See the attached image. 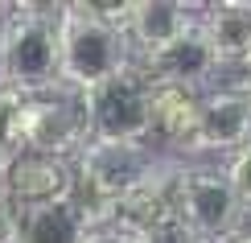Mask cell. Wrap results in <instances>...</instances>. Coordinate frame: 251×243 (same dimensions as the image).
Segmentation results:
<instances>
[{
	"mask_svg": "<svg viewBox=\"0 0 251 243\" xmlns=\"http://www.w3.org/2000/svg\"><path fill=\"white\" fill-rule=\"evenodd\" d=\"M124 29L107 25L87 4H58V82L78 95L124 75L132 66Z\"/></svg>",
	"mask_w": 251,
	"mask_h": 243,
	"instance_id": "1",
	"label": "cell"
},
{
	"mask_svg": "<svg viewBox=\"0 0 251 243\" xmlns=\"http://www.w3.org/2000/svg\"><path fill=\"white\" fill-rule=\"evenodd\" d=\"M8 87L46 95L58 87V4H8L4 13Z\"/></svg>",
	"mask_w": 251,
	"mask_h": 243,
	"instance_id": "2",
	"label": "cell"
},
{
	"mask_svg": "<svg viewBox=\"0 0 251 243\" xmlns=\"http://www.w3.org/2000/svg\"><path fill=\"white\" fill-rule=\"evenodd\" d=\"M181 189H185V165L156 161V169L140 186L128 189V194H120L116 202H111L107 223H103V235L136 243L140 235H149L152 227L181 218Z\"/></svg>",
	"mask_w": 251,
	"mask_h": 243,
	"instance_id": "3",
	"label": "cell"
},
{
	"mask_svg": "<svg viewBox=\"0 0 251 243\" xmlns=\"http://www.w3.org/2000/svg\"><path fill=\"white\" fill-rule=\"evenodd\" d=\"M82 111L95 140H149V82L140 79L136 62L82 95Z\"/></svg>",
	"mask_w": 251,
	"mask_h": 243,
	"instance_id": "4",
	"label": "cell"
},
{
	"mask_svg": "<svg viewBox=\"0 0 251 243\" xmlns=\"http://www.w3.org/2000/svg\"><path fill=\"white\" fill-rule=\"evenodd\" d=\"M91 140L87 132V111H82V95L70 87L29 95L25 103V124H21V149L29 153H50V157H75Z\"/></svg>",
	"mask_w": 251,
	"mask_h": 243,
	"instance_id": "5",
	"label": "cell"
},
{
	"mask_svg": "<svg viewBox=\"0 0 251 243\" xmlns=\"http://www.w3.org/2000/svg\"><path fill=\"white\" fill-rule=\"evenodd\" d=\"M0 189H4V198L17 210L66 202V198H75V161L70 157L21 149L13 161L0 169Z\"/></svg>",
	"mask_w": 251,
	"mask_h": 243,
	"instance_id": "6",
	"label": "cell"
},
{
	"mask_svg": "<svg viewBox=\"0 0 251 243\" xmlns=\"http://www.w3.org/2000/svg\"><path fill=\"white\" fill-rule=\"evenodd\" d=\"M181 218L190 223L202 239L226 243L235 235L243 206H239L231 182L214 169H185V189H181Z\"/></svg>",
	"mask_w": 251,
	"mask_h": 243,
	"instance_id": "7",
	"label": "cell"
},
{
	"mask_svg": "<svg viewBox=\"0 0 251 243\" xmlns=\"http://www.w3.org/2000/svg\"><path fill=\"white\" fill-rule=\"evenodd\" d=\"M136 70L149 87H185V91H198L206 79L218 70V58L206 41L202 25L185 29L181 37H173L169 46L152 50V54L136 58Z\"/></svg>",
	"mask_w": 251,
	"mask_h": 243,
	"instance_id": "8",
	"label": "cell"
},
{
	"mask_svg": "<svg viewBox=\"0 0 251 243\" xmlns=\"http://www.w3.org/2000/svg\"><path fill=\"white\" fill-rule=\"evenodd\" d=\"M251 144V103L235 87H218L202 99L194 153H239Z\"/></svg>",
	"mask_w": 251,
	"mask_h": 243,
	"instance_id": "9",
	"label": "cell"
},
{
	"mask_svg": "<svg viewBox=\"0 0 251 243\" xmlns=\"http://www.w3.org/2000/svg\"><path fill=\"white\" fill-rule=\"evenodd\" d=\"M198 13H202V8L173 4V0H140V4H132L128 25H124L132 58H144V54H152V50L169 46L173 37H181L185 29H194Z\"/></svg>",
	"mask_w": 251,
	"mask_h": 243,
	"instance_id": "10",
	"label": "cell"
},
{
	"mask_svg": "<svg viewBox=\"0 0 251 243\" xmlns=\"http://www.w3.org/2000/svg\"><path fill=\"white\" fill-rule=\"evenodd\" d=\"M202 95L185 87H149V144L152 136L181 153H194Z\"/></svg>",
	"mask_w": 251,
	"mask_h": 243,
	"instance_id": "11",
	"label": "cell"
},
{
	"mask_svg": "<svg viewBox=\"0 0 251 243\" xmlns=\"http://www.w3.org/2000/svg\"><path fill=\"white\" fill-rule=\"evenodd\" d=\"M99 231L75 198L17 210V243H91Z\"/></svg>",
	"mask_w": 251,
	"mask_h": 243,
	"instance_id": "12",
	"label": "cell"
},
{
	"mask_svg": "<svg viewBox=\"0 0 251 243\" xmlns=\"http://www.w3.org/2000/svg\"><path fill=\"white\" fill-rule=\"evenodd\" d=\"M206 41H210L218 66H243L251 62V4H218V8H202L198 13Z\"/></svg>",
	"mask_w": 251,
	"mask_h": 243,
	"instance_id": "13",
	"label": "cell"
},
{
	"mask_svg": "<svg viewBox=\"0 0 251 243\" xmlns=\"http://www.w3.org/2000/svg\"><path fill=\"white\" fill-rule=\"evenodd\" d=\"M25 103H29V95H21V91H13V87H0V169L21 153Z\"/></svg>",
	"mask_w": 251,
	"mask_h": 243,
	"instance_id": "14",
	"label": "cell"
},
{
	"mask_svg": "<svg viewBox=\"0 0 251 243\" xmlns=\"http://www.w3.org/2000/svg\"><path fill=\"white\" fill-rule=\"evenodd\" d=\"M223 177L231 182L239 206L247 210V206H251V144H243L239 153H231V165L223 169Z\"/></svg>",
	"mask_w": 251,
	"mask_h": 243,
	"instance_id": "15",
	"label": "cell"
},
{
	"mask_svg": "<svg viewBox=\"0 0 251 243\" xmlns=\"http://www.w3.org/2000/svg\"><path fill=\"white\" fill-rule=\"evenodd\" d=\"M136 243H210V239H202L198 231L185 223V218H173V223H161V227H152L149 235H140Z\"/></svg>",
	"mask_w": 251,
	"mask_h": 243,
	"instance_id": "16",
	"label": "cell"
},
{
	"mask_svg": "<svg viewBox=\"0 0 251 243\" xmlns=\"http://www.w3.org/2000/svg\"><path fill=\"white\" fill-rule=\"evenodd\" d=\"M13 239H17V206L0 189V243H13Z\"/></svg>",
	"mask_w": 251,
	"mask_h": 243,
	"instance_id": "17",
	"label": "cell"
},
{
	"mask_svg": "<svg viewBox=\"0 0 251 243\" xmlns=\"http://www.w3.org/2000/svg\"><path fill=\"white\" fill-rule=\"evenodd\" d=\"M4 13H8V4H0V87H8V66H4Z\"/></svg>",
	"mask_w": 251,
	"mask_h": 243,
	"instance_id": "18",
	"label": "cell"
},
{
	"mask_svg": "<svg viewBox=\"0 0 251 243\" xmlns=\"http://www.w3.org/2000/svg\"><path fill=\"white\" fill-rule=\"evenodd\" d=\"M239 70H243V75H239V82H235V91H239V95H243V99L251 103V62H243V66H239Z\"/></svg>",
	"mask_w": 251,
	"mask_h": 243,
	"instance_id": "19",
	"label": "cell"
},
{
	"mask_svg": "<svg viewBox=\"0 0 251 243\" xmlns=\"http://www.w3.org/2000/svg\"><path fill=\"white\" fill-rule=\"evenodd\" d=\"M91 243H124V239H107V235H95Z\"/></svg>",
	"mask_w": 251,
	"mask_h": 243,
	"instance_id": "20",
	"label": "cell"
},
{
	"mask_svg": "<svg viewBox=\"0 0 251 243\" xmlns=\"http://www.w3.org/2000/svg\"><path fill=\"white\" fill-rule=\"evenodd\" d=\"M226 243H251V235H231Z\"/></svg>",
	"mask_w": 251,
	"mask_h": 243,
	"instance_id": "21",
	"label": "cell"
},
{
	"mask_svg": "<svg viewBox=\"0 0 251 243\" xmlns=\"http://www.w3.org/2000/svg\"><path fill=\"white\" fill-rule=\"evenodd\" d=\"M13 243H17V239H13Z\"/></svg>",
	"mask_w": 251,
	"mask_h": 243,
	"instance_id": "22",
	"label": "cell"
}]
</instances>
